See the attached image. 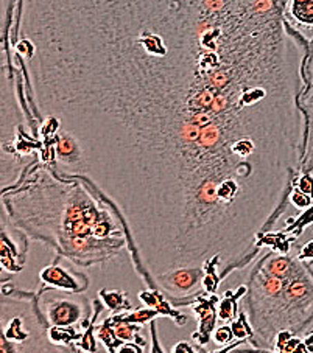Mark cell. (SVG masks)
Instances as JSON below:
<instances>
[{"label": "cell", "instance_id": "6da1fadb", "mask_svg": "<svg viewBox=\"0 0 313 353\" xmlns=\"http://www.w3.org/2000/svg\"><path fill=\"white\" fill-rule=\"evenodd\" d=\"M284 0H19L15 47L72 174L139 245H220L267 221L303 172L309 44Z\"/></svg>", "mask_w": 313, "mask_h": 353}, {"label": "cell", "instance_id": "7a4b0ae2", "mask_svg": "<svg viewBox=\"0 0 313 353\" xmlns=\"http://www.w3.org/2000/svg\"><path fill=\"white\" fill-rule=\"evenodd\" d=\"M10 226L39 241L79 268L109 263L128 251L124 221L108 199L75 176L36 163L8 188H2Z\"/></svg>", "mask_w": 313, "mask_h": 353}, {"label": "cell", "instance_id": "3957f363", "mask_svg": "<svg viewBox=\"0 0 313 353\" xmlns=\"http://www.w3.org/2000/svg\"><path fill=\"white\" fill-rule=\"evenodd\" d=\"M243 297L256 349L273 350L276 334L299 336L313 324V263L269 251L256 260Z\"/></svg>", "mask_w": 313, "mask_h": 353}, {"label": "cell", "instance_id": "277c9868", "mask_svg": "<svg viewBox=\"0 0 313 353\" xmlns=\"http://www.w3.org/2000/svg\"><path fill=\"white\" fill-rule=\"evenodd\" d=\"M38 291H21L2 282V333L0 353H79L48 339V325Z\"/></svg>", "mask_w": 313, "mask_h": 353}, {"label": "cell", "instance_id": "5b68a950", "mask_svg": "<svg viewBox=\"0 0 313 353\" xmlns=\"http://www.w3.org/2000/svg\"><path fill=\"white\" fill-rule=\"evenodd\" d=\"M169 301L175 307H190L198 321V330L192 334L200 347H205L212 339L218 321V302L217 294H207L205 290L187 297L169 296Z\"/></svg>", "mask_w": 313, "mask_h": 353}, {"label": "cell", "instance_id": "8992f818", "mask_svg": "<svg viewBox=\"0 0 313 353\" xmlns=\"http://www.w3.org/2000/svg\"><path fill=\"white\" fill-rule=\"evenodd\" d=\"M39 305L48 325L73 327L89 318V312L84 303L67 296L47 299V296L42 294Z\"/></svg>", "mask_w": 313, "mask_h": 353}, {"label": "cell", "instance_id": "52a82bcc", "mask_svg": "<svg viewBox=\"0 0 313 353\" xmlns=\"http://www.w3.org/2000/svg\"><path fill=\"white\" fill-rule=\"evenodd\" d=\"M41 288L38 294L42 296L50 291H67V293L82 294L89 288V277L79 272H72L61 266L58 260H53L39 272Z\"/></svg>", "mask_w": 313, "mask_h": 353}, {"label": "cell", "instance_id": "ba28073f", "mask_svg": "<svg viewBox=\"0 0 313 353\" xmlns=\"http://www.w3.org/2000/svg\"><path fill=\"white\" fill-rule=\"evenodd\" d=\"M202 279H205L202 266H189L178 268V270L164 274L158 277L156 283L159 290L167 296L187 297L196 294L202 288Z\"/></svg>", "mask_w": 313, "mask_h": 353}, {"label": "cell", "instance_id": "9c48e42d", "mask_svg": "<svg viewBox=\"0 0 313 353\" xmlns=\"http://www.w3.org/2000/svg\"><path fill=\"white\" fill-rule=\"evenodd\" d=\"M304 89L299 97V106L305 117L307 147L303 172L313 173V41L309 42L307 57L304 63Z\"/></svg>", "mask_w": 313, "mask_h": 353}, {"label": "cell", "instance_id": "30bf717a", "mask_svg": "<svg viewBox=\"0 0 313 353\" xmlns=\"http://www.w3.org/2000/svg\"><path fill=\"white\" fill-rule=\"evenodd\" d=\"M272 230H273V229H272ZM267 232H268V230H267ZM260 234H262V232H260ZM256 239H257V236H256ZM128 241H130V240H128ZM128 252H130L133 266H134V270L137 271V276H140V277H149V279L151 280V282H156L158 277L164 276V274H167V272L173 271V270H178V268H173V270H155V268H150V266L144 265L142 261H140V260L136 257V254H134L131 246L128 248ZM257 254H259V249L256 248V243H254V246L251 248L249 251L243 252L242 255H238L237 259L223 260L222 257H220V259H222V271H220V274H222L223 277H228V276H231V274H234V272H237V271H242L243 268H247V266L251 263V260H253ZM214 257H216V255H214ZM206 261H207V260H206ZM200 266H202V265H200ZM182 268H189V266H182Z\"/></svg>", "mask_w": 313, "mask_h": 353}, {"label": "cell", "instance_id": "8fae6325", "mask_svg": "<svg viewBox=\"0 0 313 353\" xmlns=\"http://www.w3.org/2000/svg\"><path fill=\"white\" fill-rule=\"evenodd\" d=\"M284 19L307 44L313 41V0H287Z\"/></svg>", "mask_w": 313, "mask_h": 353}, {"label": "cell", "instance_id": "7c38bea8", "mask_svg": "<svg viewBox=\"0 0 313 353\" xmlns=\"http://www.w3.org/2000/svg\"><path fill=\"white\" fill-rule=\"evenodd\" d=\"M2 272L17 274L23 270L28 254V236L22 232L19 241H15L13 236L7 232V226L2 224Z\"/></svg>", "mask_w": 313, "mask_h": 353}, {"label": "cell", "instance_id": "4fadbf2b", "mask_svg": "<svg viewBox=\"0 0 313 353\" xmlns=\"http://www.w3.org/2000/svg\"><path fill=\"white\" fill-rule=\"evenodd\" d=\"M139 299L146 308L156 310V312H159V314H161V316L170 318L178 327L186 325L189 322V316L186 313L180 312V310L171 307V302L162 294V291L159 288H156V290H151V288L142 290L139 293Z\"/></svg>", "mask_w": 313, "mask_h": 353}, {"label": "cell", "instance_id": "5bb4252c", "mask_svg": "<svg viewBox=\"0 0 313 353\" xmlns=\"http://www.w3.org/2000/svg\"><path fill=\"white\" fill-rule=\"evenodd\" d=\"M298 239L284 230H268L257 235L256 248L257 249H272L276 254H290L293 243H296Z\"/></svg>", "mask_w": 313, "mask_h": 353}, {"label": "cell", "instance_id": "9a60e30c", "mask_svg": "<svg viewBox=\"0 0 313 353\" xmlns=\"http://www.w3.org/2000/svg\"><path fill=\"white\" fill-rule=\"evenodd\" d=\"M91 305H92L91 316H89L88 319H84L82 324H79V325L84 328V332H83L82 339H79L78 347L84 353H97L98 345H97V339L94 336V333L97 330V319H98V316L102 314L103 308H104L103 302H102V299L98 296H97V299L92 301Z\"/></svg>", "mask_w": 313, "mask_h": 353}, {"label": "cell", "instance_id": "2e32d148", "mask_svg": "<svg viewBox=\"0 0 313 353\" xmlns=\"http://www.w3.org/2000/svg\"><path fill=\"white\" fill-rule=\"evenodd\" d=\"M247 293H248L247 283L237 287L236 291L234 290L225 291L223 299H220L218 302V321L222 322V324L237 319L238 312H240V308H238V302L247 296Z\"/></svg>", "mask_w": 313, "mask_h": 353}, {"label": "cell", "instance_id": "e0dca14e", "mask_svg": "<svg viewBox=\"0 0 313 353\" xmlns=\"http://www.w3.org/2000/svg\"><path fill=\"white\" fill-rule=\"evenodd\" d=\"M98 297L102 299L104 308H108L113 314L133 312V305L128 301L125 291L117 288H103L98 291Z\"/></svg>", "mask_w": 313, "mask_h": 353}, {"label": "cell", "instance_id": "ac0fdd59", "mask_svg": "<svg viewBox=\"0 0 313 353\" xmlns=\"http://www.w3.org/2000/svg\"><path fill=\"white\" fill-rule=\"evenodd\" d=\"M202 270H205V279H202V290L207 294H216L220 287V283L223 282L220 277V270H222V259L220 255L209 259L202 263Z\"/></svg>", "mask_w": 313, "mask_h": 353}, {"label": "cell", "instance_id": "d6986e66", "mask_svg": "<svg viewBox=\"0 0 313 353\" xmlns=\"http://www.w3.org/2000/svg\"><path fill=\"white\" fill-rule=\"evenodd\" d=\"M48 339L57 345H64L69 349H79L77 343H79L83 333H78L73 327H59V325H50L47 330Z\"/></svg>", "mask_w": 313, "mask_h": 353}, {"label": "cell", "instance_id": "ffe728a7", "mask_svg": "<svg viewBox=\"0 0 313 353\" xmlns=\"http://www.w3.org/2000/svg\"><path fill=\"white\" fill-rule=\"evenodd\" d=\"M232 332H234V338L236 341H242V339H247L248 344L253 347L254 344V328L251 325L249 318H248V313L245 308H240V312H238V316L236 321H232Z\"/></svg>", "mask_w": 313, "mask_h": 353}, {"label": "cell", "instance_id": "44dd1931", "mask_svg": "<svg viewBox=\"0 0 313 353\" xmlns=\"http://www.w3.org/2000/svg\"><path fill=\"white\" fill-rule=\"evenodd\" d=\"M285 224H287L285 229H282V230L293 236H296V239L299 240L301 236H303L304 230L307 228H310L313 224V205L310 207V209L304 210L298 218H288Z\"/></svg>", "mask_w": 313, "mask_h": 353}, {"label": "cell", "instance_id": "7402d4cb", "mask_svg": "<svg viewBox=\"0 0 313 353\" xmlns=\"http://www.w3.org/2000/svg\"><path fill=\"white\" fill-rule=\"evenodd\" d=\"M288 199H290V204L294 207V209H298L301 212L310 209V207L313 205V199L309 196V194L303 193L296 187L292 188L290 198H288Z\"/></svg>", "mask_w": 313, "mask_h": 353}, {"label": "cell", "instance_id": "603a6c76", "mask_svg": "<svg viewBox=\"0 0 313 353\" xmlns=\"http://www.w3.org/2000/svg\"><path fill=\"white\" fill-rule=\"evenodd\" d=\"M214 343H216L218 347H226L232 344L234 341V332H232L231 325H220L218 328H216V332L212 334Z\"/></svg>", "mask_w": 313, "mask_h": 353}, {"label": "cell", "instance_id": "cb8c5ba5", "mask_svg": "<svg viewBox=\"0 0 313 353\" xmlns=\"http://www.w3.org/2000/svg\"><path fill=\"white\" fill-rule=\"evenodd\" d=\"M293 187L299 188L301 192L309 194L313 199V173L310 172H303L296 176V179L293 182Z\"/></svg>", "mask_w": 313, "mask_h": 353}, {"label": "cell", "instance_id": "d4e9b609", "mask_svg": "<svg viewBox=\"0 0 313 353\" xmlns=\"http://www.w3.org/2000/svg\"><path fill=\"white\" fill-rule=\"evenodd\" d=\"M145 345L136 343V341H131V343H125L119 347L117 353H145Z\"/></svg>", "mask_w": 313, "mask_h": 353}, {"label": "cell", "instance_id": "484cf974", "mask_svg": "<svg viewBox=\"0 0 313 353\" xmlns=\"http://www.w3.org/2000/svg\"><path fill=\"white\" fill-rule=\"evenodd\" d=\"M150 334H151V353H164L161 349V344H159L158 328H156L155 321L150 322Z\"/></svg>", "mask_w": 313, "mask_h": 353}, {"label": "cell", "instance_id": "4316f807", "mask_svg": "<svg viewBox=\"0 0 313 353\" xmlns=\"http://www.w3.org/2000/svg\"><path fill=\"white\" fill-rule=\"evenodd\" d=\"M296 257L303 261H310V263H313V240L305 243V245L299 249Z\"/></svg>", "mask_w": 313, "mask_h": 353}, {"label": "cell", "instance_id": "83f0119b", "mask_svg": "<svg viewBox=\"0 0 313 353\" xmlns=\"http://www.w3.org/2000/svg\"><path fill=\"white\" fill-rule=\"evenodd\" d=\"M173 353H196L195 347L190 345L187 341H181L173 347Z\"/></svg>", "mask_w": 313, "mask_h": 353}, {"label": "cell", "instance_id": "f1b7e54d", "mask_svg": "<svg viewBox=\"0 0 313 353\" xmlns=\"http://www.w3.org/2000/svg\"><path fill=\"white\" fill-rule=\"evenodd\" d=\"M229 353H276V352H273V350H265V349H256V347H245V349H234V350H231Z\"/></svg>", "mask_w": 313, "mask_h": 353}, {"label": "cell", "instance_id": "f546056e", "mask_svg": "<svg viewBox=\"0 0 313 353\" xmlns=\"http://www.w3.org/2000/svg\"><path fill=\"white\" fill-rule=\"evenodd\" d=\"M304 344H305V347L307 349L310 350V353L313 352V332H310V333H307L305 334V338H304Z\"/></svg>", "mask_w": 313, "mask_h": 353}, {"label": "cell", "instance_id": "4dcf8cb0", "mask_svg": "<svg viewBox=\"0 0 313 353\" xmlns=\"http://www.w3.org/2000/svg\"><path fill=\"white\" fill-rule=\"evenodd\" d=\"M259 254H260V249H259ZM259 254H257V255H256V257H254L253 260H251V263H253V261H254V260H256L257 257H259ZM220 271H222V270H220ZM220 276H222V274H220ZM139 277H140V276H139ZM228 277H229V276H228ZM140 279H142V280H144V282H145V283H149V285H158L156 282H151V280H150L149 277H140ZM225 279H226V277H223V276H222V280H225Z\"/></svg>", "mask_w": 313, "mask_h": 353}, {"label": "cell", "instance_id": "1f68e13d", "mask_svg": "<svg viewBox=\"0 0 313 353\" xmlns=\"http://www.w3.org/2000/svg\"><path fill=\"white\" fill-rule=\"evenodd\" d=\"M312 353H313V352H312Z\"/></svg>", "mask_w": 313, "mask_h": 353}]
</instances>
